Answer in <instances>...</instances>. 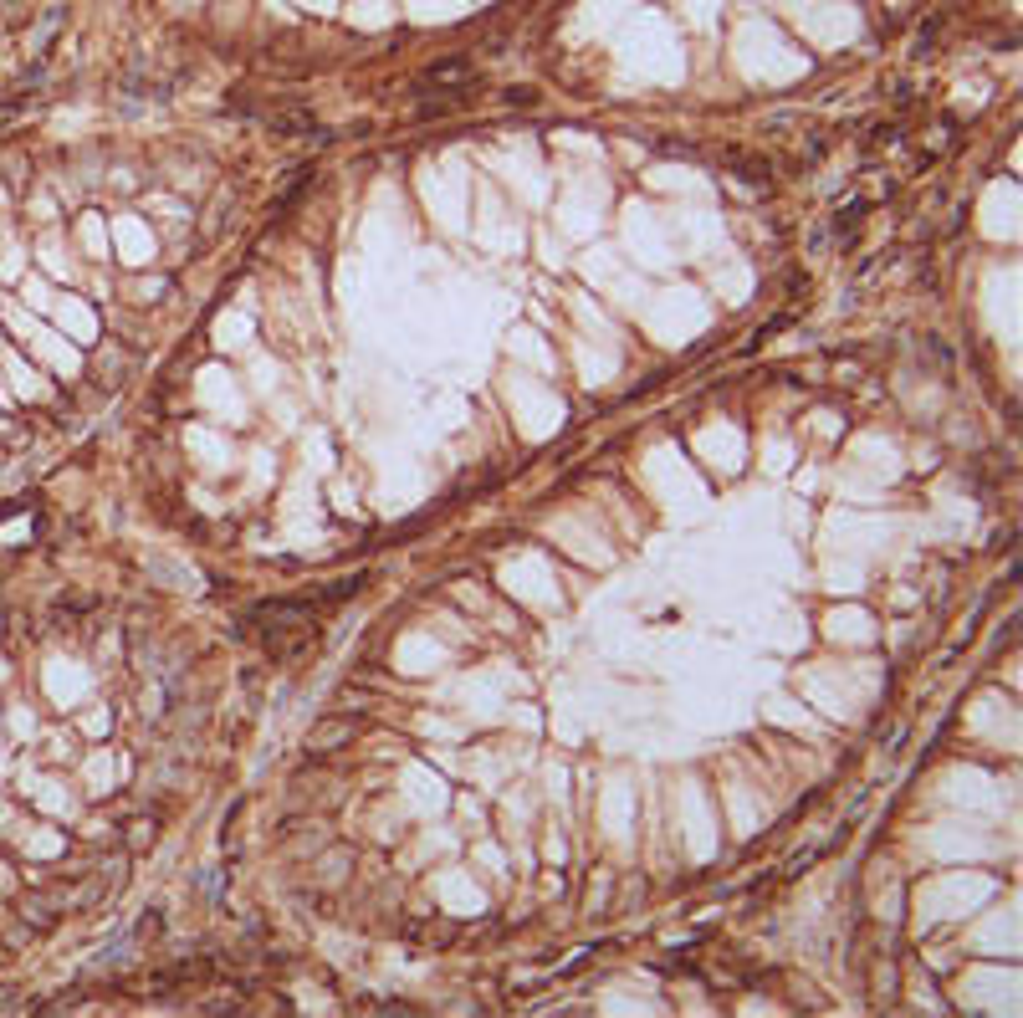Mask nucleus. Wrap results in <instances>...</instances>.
I'll return each mask as SVG.
<instances>
[{"mask_svg": "<svg viewBox=\"0 0 1023 1018\" xmlns=\"http://www.w3.org/2000/svg\"><path fill=\"white\" fill-rule=\"evenodd\" d=\"M159 926H164V911H149V916H139V926H133V942H139V947H149V942L159 937Z\"/></svg>", "mask_w": 1023, "mask_h": 1018, "instance_id": "3", "label": "nucleus"}, {"mask_svg": "<svg viewBox=\"0 0 1023 1018\" xmlns=\"http://www.w3.org/2000/svg\"><path fill=\"white\" fill-rule=\"evenodd\" d=\"M359 732H364V717H323L313 732H307V758H328V752L348 747Z\"/></svg>", "mask_w": 1023, "mask_h": 1018, "instance_id": "1", "label": "nucleus"}, {"mask_svg": "<svg viewBox=\"0 0 1023 1018\" xmlns=\"http://www.w3.org/2000/svg\"><path fill=\"white\" fill-rule=\"evenodd\" d=\"M21 916L36 926V932H52V926H57V911L41 906V896H21Z\"/></svg>", "mask_w": 1023, "mask_h": 1018, "instance_id": "2", "label": "nucleus"}, {"mask_svg": "<svg viewBox=\"0 0 1023 1018\" xmlns=\"http://www.w3.org/2000/svg\"><path fill=\"white\" fill-rule=\"evenodd\" d=\"M154 829H159L154 819H149V824H128V850H139V845H149V839H154Z\"/></svg>", "mask_w": 1023, "mask_h": 1018, "instance_id": "4", "label": "nucleus"}, {"mask_svg": "<svg viewBox=\"0 0 1023 1018\" xmlns=\"http://www.w3.org/2000/svg\"><path fill=\"white\" fill-rule=\"evenodd\" d=\"M6 625H11V614H6V609H0V640H6Z\"/></svg>", "mask_w": 1023, "mask_h": 1018, "instance_id": "5", "label": "nucleus"}]
</instances>
